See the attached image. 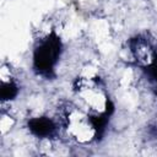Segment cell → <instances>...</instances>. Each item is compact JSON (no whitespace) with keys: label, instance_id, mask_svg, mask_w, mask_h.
I'll return each mask as SVG.
<instances>
[{"label":"cell","instance_id":"2","mask_svg":"<svg viewBox=\"0 0 157 157\" xmlns=\"http://www.w3.org/2000/svg\"><path fill=\"white\" fill-rule=\"evenodd\" d=\"M75 91L87 103V105L98 113L113 112L114 107L108 99V96L99 81L93 78H77L75 82Z\"/></svg>","mask_w":157,"mask_h":157},{"label":"cell","instance_id":"6","mask_svg":"<svg viewBox=\"0 0 157 157\" xmlns=\"http://www.w3.org/2000/svg\"><path fill=\"white\" fill-rule=\"evenodd\" d=\"M155 82H156V83H157V78H155Z\"/></svg>","mask_w":157,"mask_h":157},{"label":"cell","instance_id":"3","mask_svg":"<svg viewBox=\"0 0 157 157\" xmlns=\"http://www.w3.org/2000/svg\"><path fill=\"white\" fill-rule=\"evenodd\" d=\"M129 47L135 61L142 67L148 66L153 61V58L157 53L150 39L144 36H136L131 38L129 42Z\"/></svg>","mask_w":157,"mask_h":157},{"label":"cell","instance_id":"4","mask_svg":"<svg viewBox=\"0 0 157 157\" xmlns=\"http://www.w3.org/2000/svg\"><path fill=\"white\" fill-rule=\"evenodd\" d=\"M28 129L38 137H49L55 132L56 125L52 119L47 117H39L28 121Z\"/></svg>","mask_w":157,"mask_h":157},{"label":"cell","instance_id":"5","mask_svg":"<svg viewBox=\"0 0 157 157\" xmlns=\"http://www.w3.org/2000/svg\"><path fill=\"white\" fill-rule=\"evenodd\" d=\"M18 93V87L13 81H4L1 82V88H0V96L2 101H10L13 99Z\"/></svg>","mask_w":157,"mask_h":157},{"label":"cell","instance_id":"1","mask_svg":"<svg viewBox=\"0 0 157 157\" xmlns=\"http://www.w3.org/2000/svg\"><path fill=\"white\" fill-rule=\"evenodd\" d=\"M61 40L54 31L43 38L34 49L33 53V67L34 70L45 77L52 76L54 67L61 54Z\"/></svg>","mask_w":157,"mask_h":157}]
</instances>
